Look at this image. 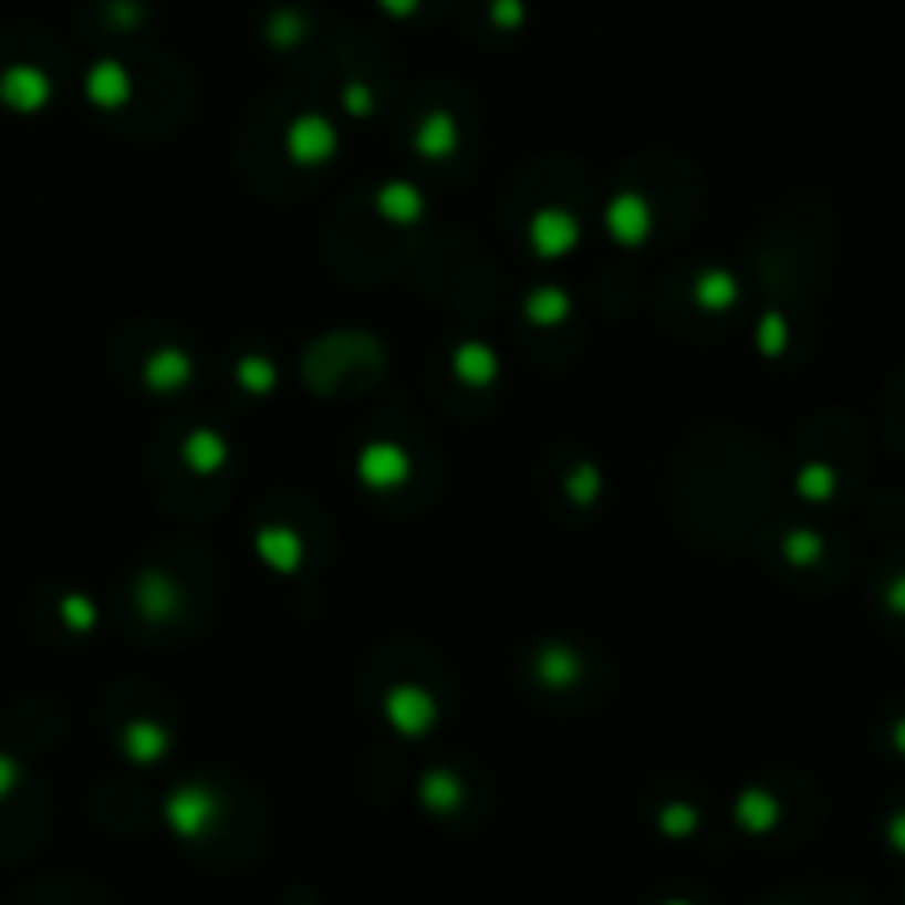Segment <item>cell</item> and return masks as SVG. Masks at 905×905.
Wrapping results in <instances>:
<instances>
[{
  "mask_svg": "<svg viewBox=\"0 0 905 905\" xmlns=\"http://www.w3.org/2000/svg\"><path fill=\"white\" fill-rule=\"evenodd\" d=\"M902 742H905V729H902Z\"/></svg>",
  "mask_w": 905,
  "mask_h": 905,
  "instance_id": "obj_2",
  "label": "cell"
},
{
  "mask_svg": "<svg viewBox=\"0 0 905 905\" xmlns=\"http://www.w3.org/2000/svg\"><path fill=\"white\" fill-rule=\"evenodd\" d=\"M888 601H893L897 610H905V579H902V583H897V587H893V596H888Z\"/></svg>",
  "mask_w": 905,
  "mask_h": 905,
  "instance_id": "obj_1",
  "label": "cell"
}]
</instances>
